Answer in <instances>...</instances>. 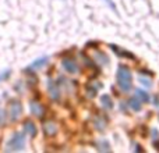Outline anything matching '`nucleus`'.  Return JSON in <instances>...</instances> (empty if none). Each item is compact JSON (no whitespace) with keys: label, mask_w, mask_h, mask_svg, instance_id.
I'll use <instances>...</instances> for the list:
<instances>
[{"label":"nucleus","mask_w":159,"mask_h":153,"mask_svg":"<svg viewBox=\"0 0 159 153\" xmlns=\"http://www.w3.org/2000/svg\"><path fill=\"white\" fill-rule=\"evenodd\" d=\"M25 145V132H16L7 143V151H21Z\"/></svg>","instance_id":"f03ea898"},{"label":"nucleus","mask_w":159,"mask_h":153,"mask_svg":"<svg viewBox=\"0 0 159 153\" xmlns=\"http://www.w3.org/2000/svg\"><path fill=\"white\" fill-rule=\"evenodd\" d=\"M61 64H63L64 70H67L70 74H74V72L78 71L77 64H75L74 61H71V60H63V61H61Z\"/></svg>","instance_id":"20e7f679"},{"label":"nucleus","mask_w":159,"mask_h":153,"mask_svg":"<svg viewBox=\"0 0 159 153\" xmlns=\"http://www.w3.org/2000/svg\"><path fill=\"white\" fill-rule=\"evenodd\" d=\"M140 82H141V84H144V85H145L147 88H149V86H151V81H148V79H145V78H140Z\"/></svg>","instance_id":"ddd939ff"},{"label":"nucleus","mask_w":159,"mask_h":153,"mask_svg":"<svg viewBox=\"0 0 159 153\" xmlns=\"http://www.w3.org/2000/svg\"><path fill=\"white\" fill-rule=\"evenodd\" d=\"M4 118H6V113H4V110L0 109V124L4 123Z\"/></svg>","instance_id":"2eb2a0df"},{"label":"nucleus","mask_w":159,"mask_h":153,"mask_svg":"<svg viewBox=\"0 0 159 153\" xmlns=\"http://www.w3.org/2000/svg\"><path fill=\"white\" fill-rule=\"evenodd\" d=\"M49 92H50V96H52L55 100H57V99L60 98V92H59V88H57V85H56L53 81H49Z\"/></svg>","instance_id":"423d86ee"},{"label":"nucleus","mask_w":159,"mask_h":153,"mask_svg":"<svg viewBox=\"0 0 159 153\" xmlns=\"http://www.w3.org/2000/svg\"><path fill=\"white\" fill-rule=\"evenodd\" d=\"M8 74H10V71H4V72H2V74H0V81H3V79L7 78Z\"/></svg>","instance_id":"dca6fc26"},{"label":"nucleus","mask_w":159,"mask_h":153,"mask_svg":"<svg viewBox=\"0 0 159 153\" xmlns=\"http://www.w3.org/2000/svg\"><path fill=\"white\" fill-rule=\"evenodd\" d=\"M117 84L123 90L131 89V74L124 67H120L117 70Z\"/></svg>","instance_id":"f257e3e1"},{"label":"nucleus","mask_w":159,"mask_h":153,"mask_svg":"<svg viewBox=\"0 0 159 153\" xmlns=\"http://www.w3.org/2000/svg\"><path fill=\"white\" fill-rule=\"evenodd\" d=\"M31 111L35 116H42V107L39 106L36 102H32V103H31Z\"/></svg>","instance_id":"1a4fd4ad"},{"label":"nucleus","mask_w":159,"mask_h":153,"mask_svg":"<svg viewBox=\"0 0 159 153\" xmlns=\"http://www.w3.org/2000/svg\"><path fill=\"white\" fill-rule=\"evenodd\" d=\"M101 102H102V104H103L106 109H112L113 107V103H112V100H110V98L107 95H105V96H102L101 98Z\"/></svg>","instance_id":"9b49d317"},{"label":"nucleus","mask_w":159,"mask_h":153,"mask_svg":"<svg viewBox=\"0 0 159 153\" xmlns=\"http://www.w3.org/2000/svg\"><path fill=\"white\" fill-rule=\"evenodd\" d=\"M48 60H49V57H48V56H43V57H41V59H38V60L34 61V63L28 67V70H38V68H41V67H43L45 64L48 63Z\"/></svg>","instance_id":"39448f33"},{"label":"nucleus","mask_w":159,"mask_h":153,"mask_svg":"<svg viewBox=\"0 0 159 153\" xmlns=\"http://www.w3.org/2000/svg\"><path fill=\"white\" fill-rule=\"evenodd\" d=\"M45 131H46V134L48 135H53L56 132V125H55V123H46L45 124Z\"/></svg>","instance_id":"9d476101"},{"label":"nucleus","mask_w":159,"mask_h":153,"mask_svg":"<svg viewBox=\"0 0 159 153\" xmlns=\"http://www.w3.org/2000/svg\"><path fill=\"white\" fill-rule=\"evenodd\" d=\"M135 95H137V96H141V100H143V102H148V100H149V96L147 95L144 90L137 89V90H135Z\"/></svg>","instance_id":"f8f14e48"},{"label":"nucleus","mask_w":159,"mask_h":153,"mask_svg":"<svg viewBox=\"0 0 159 153\" xmlns=\"http://www.w3.org/2000/svg\"><path fill=\"white\" fill-rule=\"evenodd\" d=\"M21 113H22L21 103H20V102H13L10 106V118L11 120H17Z\"/></svg>","instance_id":"7ed1b4c3"},{"label":"nucleus","mask_w":159,"mask_h":153,"mask_svg":"<svg viewBox=\"0 0 159 153\" xmlns=\"http://www.w3.org/2000/svg\"><path fill=\"white\" fill-rule=\"evenodd\" d=\"M105 2H106V4H107V6H109V7H110V8H112V10H113V11H116V6H115V3H113V2H112V0H105Z\"/></svg>","instance_id":"4468645a"},{"label":"nucleus","mask_w":159,"mask_h":153,"mask_svg":"<svg viewBox=\"0 0 159 153\" xmlns=\"http://www.w3.org/2000/svg\"><path fill=\"white\" fill-rule=\"evenodd\" d=\"M24 129H25V131H27L30 135L35 137V134H36V127L34 125V123H31V121H27V123L24 124Z\"/></svg>","instance_id":"0eeeda50"},{"label":"nucleus","mask_w":159,"mask_h":153,"mask_svg":"<svg viewBox=\"0 0 159 153\" xmlns=\"http://www.w3.org/2000/svg\"><path fill=\"white\" fill-rule=\"evenodd\" d=\"M129 104L131 106L133 110H135V111H138V110L141 109V102H140V99H138L137 96H135V98H133V99H130Z\"/></svg>","instance_id":"6e6552de"}]
</instances>
